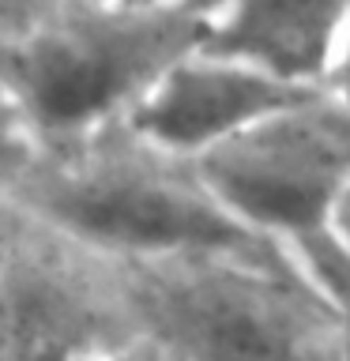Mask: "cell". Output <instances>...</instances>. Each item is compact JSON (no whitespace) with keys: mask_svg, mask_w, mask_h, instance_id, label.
<instances>
[{"mask_svg":"<svg viewBox=\"0 0 350 361\" xmlns=\"http://www.w3.org/2000/svg\"><path fill=\"white\" fill-rule=\"evenodd\" d=\"M350 0H215L200 49L253 64L279 83H327Z\"/></svg>","mask_w":350,"mask_h":361,"instance_id":"7","label":"cell"},{"mask_svg":"<svg viewBox=\"0 0 350 361\" xmlns=\"http://www.w3.org/2000/svg\"><path fill=\"white\" fill-rule=\"evenodd\" d=\"M109 361H185V357L169 354L166 346H158L143 335H132V338H124V343H117L109 350Z\"/></svg>","mask_w":350,"mask_h":361,"instance_id":"12","label":"cell"},{"mask_svg":"<svg viewBox=\"0 0 350 361\" xmlns=\"http://www.w3.org/2000/svg\"><path fill=\"white\" fill-rule=\"evenodd\" d=\"M196 169L245 230L290 248L327 230L350 185V113L305 90L196 154Z\"/></svg>","mask_w":350,"mask_h":361,"instance_id":"4","label":"cell"},{"mask_svg":"<svg viewBox=\"0 0 350 361\" xmlns=\"http://www.w3.org/2000/svg\"><path fill=\"white\" fill-rule=\"evenodd\" d=\"M4 361H79L132 338L109 256L0 200Z\"/></svg>","mask_w":350,"mask_h":361,"instance_id":"5","label":"cell"},{"mask_svg":"<svg viewBox=\"0 0 350 361\" xmlns=\"http://www.w3.org/2000/svg\"><path fill=\"white\" fill-rule=\"evenodd\" d=\"M109 350H113V346H106V350H95V354H87V357H79V361H109Z\"/></svg>","mask_w":350,"mask_h":361,"instance_id":"14","label":"cell"},{"mask_svg":"<svg viewBox=\"0 0 350 361\" xmlns=\"http://www.w3.org/2000/svg\"><path fill=\"white\" fill-rule=\"evenodd\" d=\"M61 0H0V49L23 42Z\"/></svg>","mask_w":350,"mask_h":361,"instance_id":"10","label":"cell"},{"mask_svg":"<svg viewBox=\"0 0 350 361\" xmlns=\"http://www.w3.org/2000/svg\"><path fill=\"white\" fill-rule=\"evenodd\" d=\"M0 200L106 256L282 252L211 196L196 158L155 143L128 117L42 135Z\"/></svg>","mask_w":350,"mask_h":361,"instance_id":"1","label":"cell"},{"mask_svg":"<svg viewBox=\"0 0 350 361\" xmlns=\"http://www.w3.org/2000/svg\"><path fill=\"white\" fill-rule=\"evenodd\" d=\"M298 94H305L301 87L279 83L253 64L196 45L177 56L132 102L124 117L155 143L196 158L237 128H245L248 121L264 117L267 109Z\"/></svg>","mask_w":350,"mask_h":361,"instance_id":"6","label":"cell"},{"mask_svg":"<svg viewBox=\"0 0 350 361\" xmlns=\"http://www.w3.org/2000/svg\"><path fill=\"white\" fill-rule=\"evenodd\" d=\"M324 90L332 94L339 106L350 113V19H346V30H343V42H339V53H335V64L327 72V83Z\"/></svg>","mask_w":350,"mask_h":361,"instance_id":"11","label":"cell"},{"mask_svg":"<svg viewBox=\"0 0 350 361\" xmlns=\"http://www.w3.org/2000/svg\"><path fill=\"white\" fill-rule=\"evenodd\" d=\"M135 335L185 361H339L335 312L282 252L109 256Z\"/></svg>","mask_w":350,"mask_h":361,"instance_id":"2","label":"cell"},{"mask_svg":"<svg viewBox=\"0 0 350 361\" xmlns=\"http://www.w3.org/2000/svg\"><path fill=\"white\" fill-rule=\"evenodd\" d=\"M290 256L332 305L339 327V361H350V252L324 230L290 245Z\"/></svg>","mask_w":350,"mask_h":361,"instance_id":"8","label":"cell"},{"mask_svg":"<svg viewBox=\"0 0 350 361\" xmlns=\"http://www.w3.org/2000/svg\"><path fill=\"white\" fill-rule=\"evenodd\" d=\"M34 147H38V128L27 117L23 102L16 98V90L4 83L0 75V196L16 185V177L27 169Z\"/></svg>","mask_w":350,"mask_h":361,"instance_id":"9","label":"cell"},{"mask_svg":"<svg viewBox=\"0 0 350 361\" xmlns=\"http://www.w3.org/2000/svg\"><path fill=\"white\" fill-rule=\"evenodd\" d=\"M215 0H61L23 42L0 49V75L42 135L124 117L177 56L196 49Z\"/></svg>","mask_w":350,"mask_h":361,"instance_id":"3","label":"cell"},{"mask_svg":"<svg viewBox=\"0 0 350 361\" xmlns=\"http://www.w3.org/2000/svg\"><path fill=\"white\" fill-rule=\"evenodd\" d=\"M327 233L350 252V185L343 188V196L335 200V211H332V219H327Z\"/></svg>","mask_w":350,"mask_h":361,"instance_id":"13","label":"cell"},{"mask_svg":"<svg viewBox=\"0 0 350 361\" xmlns=\"http://www.w3.org/2000/svg\"><path fill=\"white\" fill-rule=\"evenodd\" d=\"M0 361H4V312H0Z\"/></svg>","mask_w":350,"mask_h":361,"instance_id":"15","label":"cell"}]
</instances>
